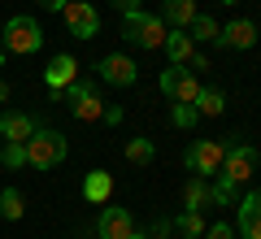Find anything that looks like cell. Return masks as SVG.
Masks as SVG:
<instances>
[{
  "mask_svg": "<svg viewBox=\"0 0 261 239\" xmlns=\"http://www.w3.org/2000/svg\"><path fill=\"white\" fill-rule=\"evenodd\" d=\"M0 65H5V48H0Z\"/></svg>",
  "mask_w": 261,
  "mask_h": 239,
  "instance_id": "cell-34",
  "label": "cell"
},
{
  "mask_svg": "<svg viewBox=\"0 0 261 239\" xmlns=\"http://www.w3.org/2000/svg\"><path fill=\"white\" fill-rule=\"evenodd\" d=\"M196 13H200V9H196V0H166L157 18L166 22L170 31H187V26L196 22Z\"/></svg>",
  "mask_w": 261,
  "mask_h": 239,
  "instance_id": "cell-15",
  "label": "cell"
},
{
  "mask_svg": "<svg viewBox=\"0 0 261 239\" xmlns=\"http://www.w3.org/2000/svg\"><path fill=\"white\" fill-rule=\"evenodd\" d=\"M126 239H148V235H144V230H130V235Z\"/></svg>",
  "mask_w": 261,
  "mask_h": 239,
  "instance_id": "cell-32",
  "label": "cell"
},
{
  "mask_svg": "<svg viewBox=\"0 0 261 239\" xmlns=\"http://www.w3.org/2000/svg\"><path fill=\"white\" fill-rule=\"evenodd\" d=\"M130 230H135V218H130L122 204H105L100 222H96V235L100 239H126Z\"/></svg>",
  "mask_w": 261,
  "mask_h": 239,
  "instance_id": "cell-12",
  "label": "cell"
},
{
  "mask_svg": "<svg viewBox=\"0 0 261 239\" xmlns=\"http://www.w3.org/2000/svg\"><path fill=\"white\" fill-rule=\"evenodd\" d=\"M61 18H65V26H70L74 39H96L100 35V13H96L87 0H70L61 9Z\"/></svg>",
  "mask_w": 261,
  "mask_h": 239,
  "instance_id": "cell-8",
  "label": "cell"
},
{
  "mask_svg": "<svg viewBox=\"0 0 261 239\" xmlns=\"http://www.w3.org/2000/svg\"><path fill=\"white\" fill-rule=\"evenodd\" d=\"M65 152H70V144H65V135H61V130H53V126H39L35 135L27 139V166H35V170L61 166Z\"/></svg>",
  "mask_w": 261,
  "mask_h": 239,
  "instance_id": "cell-2",
  "label": "cell"
},
{
  "mask_svg": "<svg viewBox=\"0 0 261 239\" xmlns=\"http://www.w3.org/2000/svg\"><path fill=\"white\" fill-rule=\"evenodd\" d=\"M196 118H200V113H196L192 104H174V109H170V122H174L178 130H187V126H196Z\"/></svg>",
  "mask_w": 261,
  "mask_h": 239,
  "instance_id": "cell-26",
  "label": "cell"
},
{
  "mask_svg": "<svg viewBox=\"0 0 261 239\" xmlns=\"http://www.w3.org/2000/svg\"><path fill=\"white\" fill-rule=\"evenodd\" d=\"M218 44L222 48H252L257 44V26H252L248 18H235V22H226V26H218Z\"/></svg>",
  "mask_w": 261,
  "mask_h": 239,
  "instance_id": "cell-13",
  "label": "cell"
},
{
  "mask_svg": "<svg viewBox=\"0 0 261 239\" xmlns=\"http://www.w3.org/2000/svg\"><path fill=\"white\" fill-rule=\"evenodd\" d=\"M166 35H170V26L157 18V13H126L122 18V39L126 44H140V48H161L166 44Z\"/></svg>",
  "mask_w": 261,
  "mask_h": 239,
  "instance_id": "cell-3",
  "label": "cell"
},
{
  "mask_svg": "<svg viewBox=\"0 0 261 239\" xmlns=\"http://www.w3.org/2000/svg\"><path fill=\"white\" fill-rule=\"evenodd\" d=\"M113 9L126 18V13H140V0H113Z\"/></svg>",
  "mask_w": 261,
  "mask_h": 239,
  "instance_id": "cell-28",
  "label": "cell"
},
{
  "mask_svg": "<svg viewBox=\"0 0 261 239\" xmlns=\"http://www.w3.org/2000/svg\"><path fill=\"white\" fill-rule=\"evenodd\" d=\"M22 213H27L22 192H18V187H5V192H0V218H5V222H18Z\"/></svg>",
  "mask_w": 261,
  "mask_h": 239,
  "instance_id": "cell-20",
  "label": "cell"
},
{
  "mask_svg": "<svg viewBox=\"0 0 261 239\" xmlns=\"http://www.w3.org/2000/svg\"><path fill=\"white\" fill-rule=\"evenodd\" d=\"M252 170H257V148H252V144H231V148H226V156H222V170H218V174L244 187V183L252 178Z\"/></svg>",
  "mask_w": 261,
  "mask_h": 239,
  "instance_id": "cell-7",
  "label": "cell"
},
{
  "mask_svg": "<svg viewBox=\"0 0 261 239\" xmlns=\"http://www.w3.org/2000/svg\"><path fill=\"white\" fill-rule=\"evenodd\" d=\"M166 239H170V235H166Z\"/></svg>",
  "mask_w": 261,
  "mask_h": 239,
  "instance_id": "cell-35",
  "label": "cell"
},
{
  "mask_svg": "<svg viewBox=\"0 0 261 239\" xmlns=\"http://www.w3.org/2000/svg\"><path fill=\"white\" fill-rule=\"evenodd\" d=\"M209 196H214V204H235V196H240V183H231V178L218 174V183H209Z\"/></svg>",
  "mask_w": 261,
  "mask_h": 239,
  "instance_id": "cell-23",
  "label": "cell"
},
{
  "mask_svg": "<svg viewBox=\"0 0 261 239\" xmlns=\"http://www.w3.org/2000/svg\"><path fill=\"white\" fill-rule=\"evenodd\" d=\"M218 5H240V0H218Z\"/></svg>",
  "mask_w": 261,
  "mask_h": 239,
  "instance_id": "cell-33",
  "label": "cell"
},
{
  "mask_svg": "<svg viewBox=\"0 0 261 239\" xmlns=\"http://www.w3.org/2000/svg\"><path fill=\"white\" fill-rule=\"evenodd\" d=\"M100 122H109V126H118V122H122V109H118V104H113V109H105V118Z\"/></svg>",
  "mask_w": 261,
  "mask_h": 239,
  "instance_id": "cell-29",
  "label": "cell"
},
{
  "mask_svg": "<svg viewBox=\"0 0 261 239\" xmlns=\"http://www.w3.org/2000/svg\"><path fill=\"white\" fill-rule=\"evenodd\" d=\"M65 5H70V0H44V9H57V13H61Z\"/></svg>",
  "mask_w": 261,
  "mask_h": 239,
  "instance_id": "cell-30",
  "label": "cell"
},
{
  "mask_svg": "<svg viewBox=\"0 0 261 239\" xmlns=\"http://www.w3.org/2000/svg\"><path fill=\"white\" fill-rule=\"evenodd\" d=\"M166 57H170V65H187L196 57V44H192V35H187V31H170L166 35Z\"/></svg>",
  "mask_w": 261,
  "mask_h": 239,
  "instance_id": "cell-16",
  "label": "cell"
},
{
  "mask_svg": "<svg viewBox=\"0 0 261 239\" xmlns=\"http://www.w3.org/2000/svg\"><path fill=\"white\" fill-rule=\"evenodd\" d=\"M61 96L70 100V113H74L79 122H100L105 118V96H100V87L87 83V78H74Z\"/></svg>",
  "mask_w": 261,
  "mask_h": 239,
  "instance_id": "cell-4",
  "label": "cell"
},
{
  "mask_svg": "<svg viewBox=\"0 0 261 239\" xmlns=\"http://www.w3.org/2000/svg\"><path fill=\"white\" fill-rule=\"evenodd\" d=\"M39 44H44V31H39V22L35 18H9L5 26H0V48H5V57H31V52H39Z\"/></svg>",
  "mask_w": 261,
  "mask_h": 239,
  "instance_id": "cell-1",
  "label": "cell"
},
{
  "mask_svg": "<svg viewBox=\"0 0 261 239\" xmlns=\"http://www.w3.org/2000/svg\"><path fill=\"white\" fill-rule=\"evenodd\" d=\"M178 230H183L187 239H196V235H205V218H200V213H192V209H183L178 213V222H174Z\"/></svg>",
  "mask_w": 261,
  "mask_h": 239,
  "instance_id": "cell-24",
  "label": "cell"
},
{
  "mask_svg": "<svg viewBox=\"0 0 261 239\" xmlns=\"http://www.w3.org/2000/svg\"><path fill=\"white\" fill-rule=\"evenodd\" d=\"M205 239H235V226L231 222H214V226H205Z\"/></svg>",
  "mask_w": 261,
  "mask_h": 239,
  "instance_id": "cell-27",
  "label": "cell"
},
{
  "mask_svg": "<svg viewBox=\"0 0 261 239\" xmlns=\"http://www.w3.org/2000/svg\"><path fill=\"white\" fill-rule=\"evenodd\" d=\"M209 204H214V196H209V183L192 174V178L183 183V209H192V213H205Z\"/></svg>",
  "mask_w": 261,
  "mask_h": 239,
  "instance_id": "cell-17",
  "label": "cell"
},
{
  "mask_svg": "<svg viewBox=\"0 0 261 239\" xmlns=\"http://www.w3.org/2000/svg\"><path fill=\"white\" fill-rule=\"evenodd\" d=\"M187 35H192V44H209V39H218V22L205 18V13H196V22L187 26Z\"/></svg>",
  "mask_w": 261,
  "mask_h": 239,
  "instance_id": "cell-22",
  "label": "cell"
},
{
  "mask_svg": "<svg viewBox=\"0 0 261 239\" xmlns=\"http://www.w3.org/2000/svg\"><path fill=\"white\" fill-rule=\"evenodd\" d=\"M35 118H31V113H5V118H0V135H5V144H27L31 135H35Z\"/></svg>",
  "mask_w": 261,
  "mask_h": 239,
  "instance_id": "cell-14",
  "label": "cell"
},
{
  "mask_svg": "<svg viewBox=\"0 0 261 239\" xmlns=\"http://www.w3.org/2000/svg\"><path fill=\"white\" fill-rule=\"evenodd\" d=\"M9 100V83H5V78H0V104Z\"/></svg>",
  "mask_w": 261,
  "mask_h": 239,
  "instance_id": "cell-31",
  "label": "cell"
},
{
  "mask_svg": "<svg viewBox=\"0 0 261 239\" xmlns=\"http://www.w3.org/2000/svg\"><path fill=\"white\" fill-rule=\"evenodd\" d=\"M235 209H240V218H235V235H240V239H261V192H248Z\"/></svg>",
  "mask_w": 261,
  "mask_h": 239,
  "instance_id": "cell-11",
  "label": "cell"
},
{
  "mask_svg": "<svg viewBox=\"0 0 261 239\" xmlns=\"http://www.w3.org/2000/svg\"><path fill=\"white\" fill-rule=\"evenodd\" d=\"M231 144H214V139H192L187 144V170H192L196 178H214L218 170H222V156Z\"/></svg>",
  "mask_w": 261,
  "mask_h": 239,
  "instance_id": "cell-5",
  "label": "cell"
},
{
  "mask_svg": "<svg viewBox=\"0 0 261 239\" xmlns=\"http://www.w3.org/2000/svg\"><path fill=\"white\" fill-rule=\"evenodd\" d=\"M152 156H157V148H152V139H144V135L126 139V161H130V166H148Z\"/></svg>",
  "mask_w": 261,
  "mask_h": 239,
  "instance_id": "cell-21",
  "label": "cell"
},
{
  "mask_svg": "<svg viewBox=\"0 0 261 239\" xmlns=\"http://www.w3.org/2000/svg\"><path fill=\"white\" fill-rule=\"evenodd\" d=\"M96 74H100L105 83H113V87H130L135 78H140V70H135V61H130L126 52H109V57H100V61H96Z\"/></svg>",
  "mask_w": 261,
  "mask_h": 239,
  "instance_id": "cell-9",
  "label": "cell"
},
{
  "mask_svg": "<svg viewBox=\"0 0 261 239\" xmlns=\"http://www.w3.org/2000/svg\"><path fill=\"white\" fill-rule=\"evenodd\" d=\"M157 87H161L174 104H192L196 96H200V83H196V74L187 70V65H170V70H161Z\"/></svg>",
  "mask_w": 261,
  "mask_h": 239,
  "instance_id": "cell-6",
  "label": "cell"
},
{
  "mask_svg": "<svg viewBox=\"0 0 261 239\" xmlns=\"http://www.w3.org/2000/svg\"><path fill=\"white\" fill-rule=\"evenodd\" d=\"M0 166H9V170L27 166V144H0Z\"/></svg>",
  "mask_w": 261,
  "mask_h": 239,
  "instance_id": "cell-25",
  "label": "cell"
},
{
  "mask_svg": "<svg viewBox=\"0 0 261 239\" xmlns=\"http://www.w3.org/2000/svg\"><path fill=\"white\" fill-rule=\"evenodd\" d=\"M192 109L200 113V118H218V113L226 109V96L218 92V87H200V96L192 100Z\"/></svg>",
  "mask_w": 261,
  "mask_h": 239,
  "instance_id": "cell-19",
  "label": "cell"
},
{
  "mask_svg": "<svg viewBox=\"0 0 261 239\" xmlns=\"http://www.w3.org/2000/svg\"><path fill=\"white\" fill-rule=\"evenodd\" d=\"M83 196L92 204H105L113 196V178H109V170H92V174L83 178Z\"/></svg>",
  "mask_w": 261,
  "mask_h": 239,
  "instance_id": "cell-18",
  "label": "cell"
},
{
  "mask_svg": "<svg viewBox=\"0 0 261 239\" xmlns=\"http://www.w3.org/2000/svg\"><path fill=\"white\" fill-rule=\"evenodd\" d=\"M74 78H79V61L70 52H57L53 61H48V70H44V83H48V92H53V96H61Z\"/></svg>",
  "mask_w": 261,
  "mask_h": 239,
  "instance_id": "cell-10",
  "label": "cell"
}]
</instances>
